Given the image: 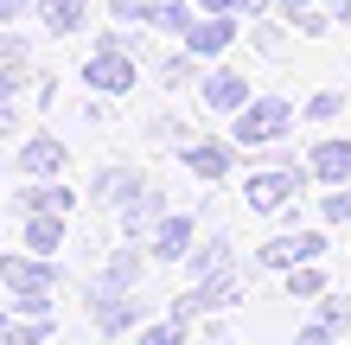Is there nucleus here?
I'll return each mask as SVG.
<instances>
[{"label":"nucleus","instance_id":"1","mask_svg":"<svg viewBox=\"0 0 351 345\" xmlns=\"http://www.w3.org/2000/svg\"><path fill=\"white\" fill-rule=\"evenodd\" d=\"M287 128H294V103H281V96H262V103H243L237 109V141L243 147H268V141H281Z\"/></svg>","mask_w":351,"mask_h":345},{"label":"nucleus","instance_id":"2","mask_svg":"<svg viewBox=\"0 0 351 345\" xmlns=\"http://www.w3.org/2000/svg\"><path fill=\"white\" fill-rule=\"evenodd\" d=\"M84 84H90V90H102V96H121V90H134V84H141V64H134L128 51L102 45L90 64H84Z\"/></svg>","mask_w":351,"mask_h":345},{"label":"nucleus","instance_id":"3","mask_svg":"<svg viewBox=\"0 0 351 345\" xmlns=\"http://www.w3.org/2000/svg\"><path fill=\"white\" fill-rule=\"evenodd\" d=\"M243 294V275H211V281H192V288H185L179 300H173V313L179 320H198V313H211V307H230V300Z\"/></svg>","mask_w":351,"mask_h":345},{"label":"nucleus","instance_id":"4","mask_svg":"<svg viewBox=\"0 0 351 345\" xmlns=\"http://www.w3.org/2000/svg\"><path fill=\"white\" fill-rule=\"evenodd\" d=\"M0 281H7L13 294H45L51 281H58V269H51V256H0Z\"/></svg>","mask_w":351,"mask_h":345},{"label":"nucleus","instance_id":"5","mask_svg":"<svg viewBox=\"0 0 351 345\" xmlns=\"http://www.w3.org/2000/svg\"><path fill=\"white\" fill-rule=\"evenodd\" d=\"M134 288H141V250H121L109 269H102V281H90V307H96V300H121Z\"/></svg>","mask_w":351,"mask_h":345},{"label":"nucleus","instance_id":"6","mask_svg":"<svg viewBox=\"0 0 351 345\" xmlns=\"http://www.w3.org/2000/svg\"><path fill=\"white\" fill-rule=\"evenodd\" d=\"M64 141H58V134H32L26 141V147H19V173H32V179H58V173H64Z\"/></svg>","mask_w":351,"mask_h":345},{"label":"nucleus","instance_id":"7","mask_svg":"<svg viewBox=\"0 0 351 345\" xmlns=\"http://www.w3.org/2000/svg\"><path fill=\"white\" fill-rule=\"evenodd\" d=\"M294 192H300V173H287V167H275V173H256L250 186H243V198H250L256 211H275V205H287Z\"/></svg>","mask_w":351,"mask_h":345},{"label":"nucleus","instance_id":"8","mask_svg":"<svg viewBox=\"0 0 351 345\" xmlns=\"http://www.w3.org/2000/svg\"><path fill=\"white\" fill-rule=\"evenodd\" d=\"M319 250H326V237H319V230H300V237L262 243V262H268V269H294V262H313Z\"/></svg>","mask_w":351,"mask_h":345},{"label":"nucleus","instance_id":"9","mask_svg":"<svg viewBox=\"0 0 351 345\" xmlns=\"http://www.w3.org/2000/svg\"><path fill=\"white\" fill-rule=\"evenodd\" d=\"M306 167H313V179H326V186H345L351 179V141H319Z\"/></svg>","mask_w":351,"mask_h":345},{"label":"nucleus","instance_id":"10","mask_svg":"<svg viewBox=\"0 0 351 345\" xmlns=\"http://www.w3.org/2000/svg\"><path fill=\"white\" fill-rule=\"evenodd\" d=\"M147 250H154L160 262H179L185 250H192V217H160V224H154V243H147Z\"/></svg>","mask_w":351,"mask_h":345},{"label":"nucleus","instance_id":"11","mask_svg":"<svg viewBox=\"0 0 351 345\" xmlns=\"http://www.w3.org/2000/svg\"><path fill=\"white\" fill-rule=\"evenodd\" d=\"M237 38V19H192L185 26V45H192L198 58H211V51H223Z\"/></svg>","mask_w":351,"mask_h":345},{"label":"nucleus","instance_id":"12","mask_svg":"<svg viewBox=\"0 0 351 345\" xmlns=\"http://www.w3.org/2000/svg\"><path fill=\"white\" fill-rule=\"evenodd\" d=\"M204 103L223 109V115H237L243 103H250V84H243L237 71H217V77H204Z\"/></svg>","mask_w":351,"mask_h":345},{"label":"nucleus","instance_id":"13","mask_svg":"<svg viewBox=\"0 0 351 345\" xmlns=\"http://www.w3.org/2000/svg\"><path fill=\"white\" fill-rule=\"evenodd\" d=\"M185 167L198 179H223L230 173V147H223V141H192V147H185Z\"/></svg>","mask_w":351,"mask_h":345},{"label":"nucleus","instance_id":"14","mask_svg":"<svg viewBox=\"0 0 351 345\" xmlns=\"http://www.w3.org/2000/svg\"><path fill=\"white\" fill-rule=\"evenodd\" d=\"M38 19H45V32L64 38V32H77V26L90 19V0H45V7H38Z\"/></svg>","mask_w":351,"mask_h":345},{"label":"nucleus","instance_id":"15","mask_svg":"<svg viewBox=\"0 0 351 345\" xmlns=\"http://www.w3.org/2000/svg\"><path fill=\"white\" fill-rule=\"evenodd\" d=\"M58 243H64V224H58V211H32V224H26V250H32V256H51Z\"/></svg>","mask_w":351,"mask_h":345},{"label":"nucleus","instance_id":"16","mask_svg":"<svg viewBox=\"0 0 351 345\" xmlns=\"http://www.w3.org/2000/svg\"><path fill=\"white\" fill-rule=\"evenodd\" d=\"M230 269V237H211L204 250H192V281H211Z\"/></svg>","mask_w":351,"mask_h":345},{"label":"nucleus","instance_id":"17","mask_svg":"<svg viewBox=\"0 0 351 345\" xmlns=\"http://www.w3.org/2000/svg\"><path fill=\"white\" fill-rule=\"evenodd\" d=\"M77 205V198L64 192V186H51V179H45V186H26V192H19V211H71Z\"/></svg>","mask_w":351,"mask_h":345},{"label":"nucleus","instance_id":"18","mask_svg":"<svg viewBox=\"0 0 351 345\" xmlns=\"http://www.w3.org/2000/svg\"><path fill=\"white\" fill-rule=\"evenodd\" d=\"M90 313L102 320V333H128V326H134V313H141V300H96Z\"/></svg>","mask_w":351,"mask_h":345},{"label":"nucleus","instance_id":"19","mask_svg":"<svg viewBox=\"0 0 351 345\" xmlns=\"http://www.w3.org/2000/svg\"><path fill=\"white\" fill-rule=\"evenodd\" d=\"M134 192H141L134 173H102V179H96V198H134Z\"/></svg>","mask_w":351,"mask_h":345},{"label":"nucleus","instance_id":"20","mask_svg":"<svg viewBox=\"0 0 351 345\" xmlns=\"http://www.w3.org/2000/svg\"><path fill=\"white\" fill-rule=\"evenodd\" d=\"M287 294H326V275L313 269V262H300V269L287 275Z\"/></svg>","mask_w":351,"mask_h":345},{"label":"nucleus","instance_id":"21","mask_svg":"<svg viewBox=\"0 0 351 345\" xmlns=\"http://www.w3.org/2000/svg\"><path fill=\"white\" fill-rule=\"evenodd\" d=\"M185 339V320L173 313V320H160V326H147V333H141V345H179Z\"/></svg>","mask_w":351,"mask_h":345},{"label":"nucleus","instance_id":"22","mask_svg":"<svg viewBox=\"0 0 351 345\" xmlns=\"http://www.w3.org/2000/svg\"><path fill=\"white\" fill-rule=\"evenodd\" d=\"M326 224H351V186H332V198H326Z\"/></svg>","mask_w":351,"mask_h":345},{"label":"nucleus","instance_id":"23","mask_svg":"<svg viewBox=\"0 0 351 345\" xmlns=\"http://www.w3.org/2000/svg\"><path fill=\"white\" fill-rule=\"evenodd\" d=\"M345 109V96H332V90H326V96H313V103H306V121H332Z\"/></svg>","mask_w":351,"mask_h":345},{"label":"nucleus","instance_id":"24","mask_svg":"<svg viewBox=\"0 0 351 345\" xmlns=\"http://www.w3.org/2000/svg\"><path fill=\"white\" fill-rule=\"evenodd\" d=\"M319 320H326L332 333H345V326H351V300H339V294H332V300L319 307Z\"/></svg>","mask_w":351,"mask_h":345},{"label":"nucleus","instance_id":"25","mask_svg":"<svg viewBox=\"0 0 351 345\" xmlns=\"http://www.w3.org/2000/svg\"><path fill=\"white\" fill-rule=\"evenodd\" d=\"M115 19H154V0H109Z\"/></svg>","mask_w":351,"mask_h":345},{"label":"nucleus","instance_id":"26","mask_svg":"<svg viewBox=\"0 0 351 345\" xmlns=\"http://www.w3.org/2000/svg\"><path fill=\"white\" fill-rule=\"evenodd\" d=\"M204 7H217V13H243V19H256L268 0H204Z\"/></svg>","mask_w":351,"mask_h":345},{"label":"nucleus","instance_id":"27","mask_svg":"<svg viewBox=\"0 0 351 345\" xmlns=\"http://www.w3.org/2000/svg\"><path fill=\"white\" fill-rule=\"evenodd\" d=\"M13 109H19V84H0V128H13Z\"/></svg>","mask_w":351,"mask_h":345},{"label":"nucleus","instance_id":"28","mask_svg":"<svg viewBox=\"0 0 351 345\" xmlns=\"http://www.w3.org/2000/svg\"><path fill=\"white\" fill-rule=\"evenodd\" d=\"M0 64H26V38H7V32H0Z\"/></svg>","mask_w":351,"mask_h":345},{"label":"nucleus","instance_id":"29","mask_svg":"<svg viewBox=\"0 0 351 345\" xmlns=\"http://www.w3.org/2000/svg\"><path fill=\"white\" fill-rule=\"evenodd\" d=\"M45 333H51V320H38V326H13V345H38Z\"/></svg>","mask_w":351,"mask_h":345},{"label":"nucleus","instance_id":"30","mask_svg":"<svg viewBox=\"0 0 351 345\" xmlns=\"http://www.w3.org/2000/svg\"><path fill=\"white\" fill-rule=\"evenodd\" d=\"M300 32H306V38H319V32H326V13L306 7V13H300Z\"/></svg>","mask_w":351,"mask_h":345},{"label":"nucleus","instance_id":"31","mask_svg":"<svg viewBox=\"0 0 351 345\" xmlns=\"http://www.w3.org/2000/svg\"><path fill=\"white\" fill-rule=\"evenodd\" d=\"M26 13V0H0V19H19Z\"/></svg>","mask_w":351,"mask_h":345},{"label":"nucleus","instance_id":"32","mask_svg":"<svg viewBox=\"0 0 351 345\" xmlns=\"http://www.w3.org/2000/svg\"><path fill=\"white\" fill-rule=\"evenodd\" d=\"M332 19H345V26H351V0H339V13H332Z\"/></svg>","mask_w":351,"mask_h":345},{"label":"nucleus","instance_id":"33","mask_svg":"<svg viewBox=\"0 0 351 345\" xmlns=\"http://www.w3.org/2000/svg\"><path fill=\"white\" fill-rule=\"evenodd\" d=\"M281 7H287V13H306V0H281Z\"/></svg>","mask_w":351,"mask_h":345},{"label":"nucleus","instance_id":"34","mask_svg":"<svg viewBox=\"0 0 351 345\" xmlns=\"http://www.w3.org/2000/svg\"><path fill=\"white\" fill-rule=\"evenodd\" d=\"M0 333H7V313H0Z\"/></svg>","mask_w":351,"mask_h":345}]
</instances>
